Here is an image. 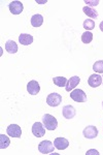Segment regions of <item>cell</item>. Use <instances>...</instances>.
<instances>
[{"instance_id":"cell-18","label":"cell","mask_w":103,"mask_h":155,"mask_svg":"<svg viewBox=\"0 0 103 155\" xmlns=\"http://www.w3.org/2000/svg\"><path fill=\"white\" fill-rule=\"evenodd\" d=\"M9 144H11L9 137L4 134H0V149H6L9 146Z\"/></svg>"},{"instance_id":"cell-5","label":"cell","mask_w":103,"mask_h":155,"mask_svg":"<svg viewBox=\"0 0 103 155\" xmlns=\"http://www.w3.org/2000/svg\"><path fill=\"white\" fill-rule=\"evenodd\" d=\"M8 8H9V12H11L12 15H21L24 9V5L21 1L16 0V1H11V3L8 4Z\"/></svg>"},{"instance_id":"cell-26","label":"cell","mask_w":103,"mask_h":155,"mask_svg":"<svg viewBox=\"0 0 103 155\" xmlns=\"http://www.w3.org/2000/svg\"><path fill=\"white\" fill-rule=\"evenodd\" d=\"M99 28H100V30H101V31L103 32V21L101 22V23H100V25H99Z\"/></svg>"},{"instance_id":"cell-12","label":"cell","mask_w":103,"mask_h":155,"mask_svg":"<svg viewBox=\"0 0 103 155\" xmlns=\"http://www.w3.org/2000/svg\"><path fill=\"white\" fill-rule=\"evenodd\" d=\"M54 146H55V148H57L58 150H65L66 148H68L69 142H68V140L65 139V137H57L54 141Z\"/></svg>"},{"instance_id":"cell-10","label":"cell","mask_w":103,"mask_h":155,"mask_svg":"<svg viewBox=\"0 0 103 155\" xmlns=\"http://www.w3.org/2000/svg\"><path fill=\"white\" fill-rule=\"evenodd\" d=\"M27 91H28L29 94H31V95H36V94H38L40 91V86H39L38 82L35 81V80L30 81L28 85H27Z\"/></svg>"},{"instance_id":"cell-16","label":"cell","mask_w":103,"mask_h":155,"mask_svg":"<svg viewBox=\"0 0 103 155\" xmlns=\"http://www.w3.org/2000/svg\"><path fill=\"white\" fill-rule=\"evenodd\" d=\"M5 50L9 54H14L18 52V45L14 41H7L5 42Z\"/></svg>"},{"instance_id":"cell-22","label":"cell","mask_w":103,"mask_h":155,"mask_svg":"<svg viewBox=\"0 0 103 155\" xmlns=\"http://www.w3.org/2000/svg\"><path fill=\"white\" fill-rule=\"evenodd\" d=\"M93 71L97 74H103V60H98L93 65Z\"/></svg>"},{"instance_id":"cell-11","label":"cell","mask_w":103,"mask_h":155,"mask_svg":"<svg viewBox=\"0 0 103 155\" xmlns=\"http://www.w3.org/2000/svg\"><path fill=\"white\" fill-rule=\"evenodd\" d=\"M79 82H80V78L79 77H77V76L71 77L68 81H67L66 86H65V90H66L67 92H70L71 90H73L75 87L79 84Z\"/></svg>"},{"instance_id":"cell-21","label":"cell","mask_w":103,"mask_h":155,"mask_svg":"<svg viewBox=\"0 0 103 155\" xmlns=\"http://www.w3.org/2000/svg\"><path fill=\"white\" fill-rule=\"evenodd\" d=\"M93 41V33L91 31H86L82 34V41L84 44H90Z\"/></svg>"},{"instance_id":"cell-3","label":"cell","mask_w":103,"mask_h":155,"mask_svg":"<svg viewBox=\"0 0 103 155\" xmlns=\"http://www.w3.org/2000/svg\"><path fill=\"white\" fill-rule=\"evenodd\" d=\"M61 102H62L61 94L56 93V92L49 94L47 97V104H49L50 107H58Z\"/></svg>"},{"instance_id":"cell-14","label":"cell","mask_w":103,"mask_h":155,"mask_svg":"<svg viewBox=\"0 0 103 155\" xmlns=\"http://www.w3.org/2000/svg\"><path fill=\"white\" fill-rule=\"evenodd\" d=\"M19 41L21 42V45L29 46V45H31L33 42V36L27 33H21L19 36Z\"/></svg>"},{"instance_id":"cell-25","label":"cell","mask_w":103,"mask_h":155,"mask_svg":"<svg viewBox=\"0 0 103 155\" xmlns=\"http://www.w3.org/2000/svg\"><path fill=\"white\" fill-rule=\"evenodd\" d=\"M35 1H36L37 3H40V4H44V3H47V0H43V1H39V0H35Z\"/></svg>"},{"instance_id":"cell-24","label":"cell","mask_w":103,"mask_h":155,"mask_svg":"<svg viewBox=\"0 0 103 155\" xmlns=\"http://www.w3.org/2000/svg\"><path fill=\"white\" fill-rule=\"evenodd\" d=\"M91 154L98 155V154H99V152H98L97 150H95V149H91V150H89L88 152H86V155H91Z\"/></svg>"},{"instance_id":"cell-20","label":"cell","mask_w":103,"mask_h":155,"mask_svg":"<svg viewBox=\"0 0 103 155\" xmlns=\"http://www.w3.org/2000/svg\"><path fill=\"white\" fill-rule=\"evenodd\" d=\"M84 28L86 29V31H91L95 28V21L92 19H87L84 21V24H82Z\"/></svg>"},{"instance_id":"cell-15","label":"cell","mask_w":103,"mask_h":155,"mask_svg":"<svg viewBox=\"0 0 103 155\" xmlns=\"http://www.w3.org/2000/svg\"><path fill=\"white\" fill-rule=\"evenodd\" d=\"M43 23V17L41 16V15L39 14H36L34 15V16H32L31 18V25L35 28H37V27H40Z\"/></svg>"},{"instance_id":"cell-7","label":"cell","mask_w":103,"mask_h":155,"mask_svg":"<svg viewBox=\"0 0 103 155\" xmlns=\"http://www.w3.org/2000/svg\"><path fill=\"white\" fill-rule=\"evenodd\" d=\"M6 132L9 137H20L22 136V129L21 127L17 124H11L6 129Z\"/></svg>"},{"instance_id":"cell-2","label":"cell","mask_w":103,"mask_h":155,"mask_svg":"<svg viewBox=\"0 0 103 155\" xmlns=\"http://www.w3.org/2000/svg\"><path fill=\"white\" fill-rule=\"evenodd\" d=\"M70 97L76 102H86L87 101V94L82 89H74L70 92Z\"/></svg>"},{"instance_id":"cell-27","label":"cell","mask_w":103,"mask_h":155,"mask_svg":"<svg viewBox=\"0 0 103 155\" xmlns=\"http://www.w3.org/2000/svg\"><path fill=\"white\" fill-rule=\"evenodd\" d=\"M102 106H103V101H102Z\"/></svg>"},{"instance_id":"cell-19","label":"cell","mask_w":103,"mask_h":155,"mask_svg":"<svg viewBox=\"0 0 103 155\" xmlns=\"http://www.w3.org/2000/svg\"><path fill=\"white\" fill-rule=\"evenodd\" d=\"M68 80L66 79V78L64 77H56L53 79V82H54V84L56 85L58 87H65L66 86V83Z\"/></svg>"},{"instance_id":"cell-1","label":"cell","mask_w":103,"mask_h":155,"mask_svg":"<svg viewBox=\"0 0 103 155\" xmlns=\"http://www.w3.org/2000/svg\"><path fill=\"white\" fill-rule=\"evenodd\" d=\"M42 124L46 127V129L47 130H55L57 128L58 125V121L53 115L46 114L42 117Z\"/></svg>"},{"instance_id":"cell-23","label":"cell","mask_w":103,"mask_h":155,"mask_svg":"<svg viewBox=\"0 0 103 155\" xmlns=\"http://www.w3.org/2000/svg\"><path fill=\"white\" fill-rule=\"evenodd\" d=\"M99 0H85V3H87L88 5H90V7H92V6H96L99 4Z\"/></svg>"},{"instance_id":"cell-13","label":"cell","mask_w":103,"mask_h":155,"mask_svg":"<svg viewBox=\"0 0 103 155\" xmlns=\"http://www.w3.org/2000/svg\"><path fill=\"white\" fill-rule=\"evenodd\" d=\"M62 114L66 119H72L76 114V111L72 106H65L62 110Z\"/></svg>"},{"instance_id":"cell-9","label":"cell","mask_w":103,"mask_h":155,"mask_svg":"<svg viewBox=\"0 0 103 155\" xmlns=\"http://www.w3.org/2000/svg\"><path fill=\"white\" fill-rule=\"evenodd\" d=\"M82 134L87 139H95L98 136V129L96 126H93V125L87 126L84 129V131H82Z\"/></svg>"},{"instance_id":"cell-6","label":"cell","mask_w":103,"mask_h":155,"mask_svg":"<svg viewBox=\"0 0 103 155\" xmlns=\"http://www.w3.org/2000/svg\"><path fill=\"white\" fill-rule=\"evenodd\" d=\"M32 134L36 137H41L46 134V128L43 127V124L40 122H35L32 126Z\"/></svg>"},{"instance_id":"cell-17","label":"cell","mask_w":103,"mask_h":155,"mask_svg":"<svg viewBox=\"0 0 103 155\" xmlns=\"http://www.w3.org/2000/svg\"><path fill=\"white\" fill-rule=\"evenodd\" d=\"M82 12L89 17L90 19H96L98 17V12L96 9H94L93 7H90V6H84L82 8Z\"/></svg>"},{"instance_id":"cell-4","label":"cell","mask_w":103,"mask_h":155,"mask_svg":"<svg viewBox=\"0 0 103 155\" xmlns=\"http://www.w3.org/2000/svg\"><path fill=\"white\" fill-rule=\"evenodd\" d=\"M54 145L51 141H42L41 143L38 145V150L40 153L42 154H49V153H52L54 151Z\"/></svg>"},{"instance_id":"cell-8","label":"cell","mask_w":103,"mask_h":155,"mask_svg":"<svg viewBox=\"0 0 103 155\" xmlns=\"http://www.w3.org/2000/svg\"><path fill=\"white\" fill-rule=\"evenodd\" d=\"M88 84L92 87V88H97L100 85L102 84V78L100 74H94L92 76H90V78L88 79Z\"/></svg>"}]
</instances>
